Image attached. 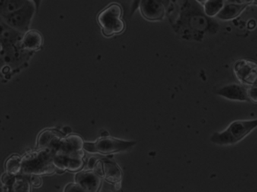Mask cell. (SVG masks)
<instances>
[{"instance_id": "1", "label": "cell", "mask_w": 257, "mask_h": 192, "mask_svg": "<svg viewBox=\"0 0 257 192\" xmlns=\"http://www.w3.org/2000/svg\"><path fill=\"white\" fill-rule=\"evenodd\" d=\"M21 174L25 175H52L57 173L53 154L49 149H31L21 158Z\"/></svg>"}, {"instance_id": "2", "label": "cell", "mask_w": 257, "mask_h": 192, "mask_svg": "<svg viewBox=\"0 0 257 192\" xmlns=\"http://www.w3.org/2000/svg\"><path fill=\"white\" fill-rule=\"evenodd\" d=\"M257 128V119L235 121L226 130L214 133L210 141L220 145H234L246 137Z\"/></svg>"}, {"instance_id": "3", "label": "cell", "mask_w": 257, "mask_h": 192, "mask_svg": "<svg viewBox=\"0 0 257 192\" xmlns=\"http://www.w3.org/2000/svg\"><path fill=\"white\" fill-rule=\"evenodd\" d=\"M34 52L23 49L22 42L18 43H1L2 66H8L11 73H16L27 66Z\"/></svg>"}, {"instance_id": "4", "label": "cell", "mask_w": 257, "mask_h": 192, "mask_svg": "<svg viewBox=\"0 0 257 192\" xmlns=\"http://www.w3.org/2000/svg\"><path fill=\"white\" fill-rule=\"evenodd\" d=\"M122 6L118 3H112L100 11L97 16V22L101 27L102 33L106 37L123 33L125 24L122 19Z\"/></svg>"}, {"instance_id": "5", "label": "cell", "mask_w": 257, "mask_h": 192, "mask_svg": "<svg viewBox=\"0 0 257 192\" xmlns=\"http://www.w3.org/2000/svg\"><path fill=\"white\" fill-rule=\"evenodd\" d=\"M135 141L122 140L112 136H102L93 142H85V150L90 153L103 155L119 153L130 150L135 145Z\"/></svg>"}, {"instance_id": "6", "label": "cell", "mask_w": 257, "mask_h": 192, "mask_svg": "<svg viewBox=\"0 0 257 192\" xmlns=\"http://www.w3.org/2000/svg\"><path fill=\"white\" fill-rule=\"evenodd\" d=\"M36 12H37L36 5L33 1L30 0L20 9L10 13L7 15L2 16L1 20L20 33H25L30 30L32 20Z\"/></svg>"}, {"instance_id": "7", "label": "cell", "mask_w": 257, "mask_h": 192, "mask_svg": "<svg viewBox=\"0 0 257 192\" xmlns=\"http://www.w3.org/2000/svg\"><path fill=\"white\" fill-rule=\"evenodd\" d=\"M53 161L58 174H62L66 170L77 172L84 167L85 150L67 155H55L53 156Z\"/></svg>"}, {"instance_id": "8", "label": "cell", "mask_w": 257, "mask_h": 192, "mask_svg": "<svg viewBox=\"0 0 257 192\" xmlns=\"http://www.w3.org/2000/svg\"><path fill=\"white\" fill-rule=\"evenodd\" d=\"M169 0H140L139 8L144 18L151 21L163 20Z\"/></svg>"}, {"instance_id": "9", "label": "cell", "mask_w": 257, "mask_h": 192, "mask_svg": "<svg viewBox=\"0 0 257 192\" xmlns=\"http://www.w3.org/2000/svg\"><path fill=\"white\" fill-rule=\"evenodd\" d=\"M234 73L239 81L245 85H257V64L248 60L237 61Z\"/></svg>"}, {"instance_id": "10", "label": "cell", "mask_w": 257, "mask_h": 192, "mask_svg": "<svg viewBox=\"0 0 257 192\" xmlns=\"http://www.w3.org/2000/svg\"><path fill=\"white\" fill-rule=\"evenodd\" d=\"M65 136L67 135L64 134L62 130L59 129H56V128L46 129L39 133L36 148L49 149L54 155L58 144Z\"/></svg>"}, {"instance_id": "11", "label": "cell", "mask_w": 257, "mask_h": 192, "mask_svg": "<svg viewBox=\"0 0 257 192\" xmlns=\"http://www.w3.org/2000/svg\"><path fill=\"white\" fill-rule=\"evenodd\" d=\"M84 145L85 141L82 136H80V135L70 133L61 139L57 147L54 155H67L74 153V152L85 150Z\"/></svg>"}, {"instance_id": "12", "label": "cell", "mask_w": 257, "mask_h": 192, "mask_svg": "<svg viewBox=\"0 0 257 192\" xmlns=\"http://www.w3.org/2000/svg\"><path fill=\"white\" fill-rule=\"evenodd\" d=\"M102 177L93 170H83L75 176V183H78L85 192H98L102 184Z\"/></svg>"}, {"instance_id": "13", "label": "cell", "mask_w": 257, "mask_h": 192, "mask_svg": "<svg viewBox=\"0 0 257 192\" xmlns=\"http://www.w3.org/2000/svg\"><path fill=\"white\" fill-rule=\"evenodd\" d=\"M217 94L225 98L237 101H248V88L244 85L233 84L220 88Z\"/></svg>"}, {"instance_id": "14", "label": "cell", "mask_w": 257, "mask_h": 192, "mask_svg": "<svg viewBox=\"0 0 257 192\" xmlns=\"http://www.w3.org/2000/svg\"><path fill=\"white\" fill-rule=\"evenodd\" d=\"M43 36L38 30H29L23 35L22 46L26 50L35 52L42 49Z\"/></svg>"}, {"instance_id": "15", "label": "cell", "mask_w": 257, "mask_h": 192, "mask_svg": "<svg viewBox=\"0 0 257 192\" xmlns=\"http://www.w3.org/2000/svg\"><path fill=\"white\" fill-rule=\"evenodd\" d=\"M103 172H104L103 179L113 184L117 182L122 181V170L116 163L111 160L105 159L103 161Z\"/></svg>"}, {"instance_id": "16", "label": "cell", "mask_w": 257, "mask_h": 192, "mask_svg": "<svg viewBox=\"0 0 257 192\" xmlns=\"http://www.w3.org/2000/svg\"><path fill=\"white\" fill-rule=\"evenodd\" d=\"M246 5H239V4L227 3L223 7V9L220 11L217 17L220 20H231L237 17L245 8Z\"/></svg>"}, {"instance_id": "17", "label": "cell", "mask_w": 257, "mask_h": 192, "mask_svg": "<svg viewBox=\"0 0 257 192\" xmlns=\"http://www.w3.org/2000/svg\"><path fill=\"white\" fill-rule=\"evenodd\" d=\"M30 0H0V15H7L24 6Z\"/></svg>"}, {"instance_id": "18", "label": "cell", "mask_w": 257, "mask_h": 192, "mask_svg": "<svg viewBox=\"0 0 257 192\" xmlns=\"http://www.w3.org/2000/svg\"><path fill=\"white\" fill-rule=\"evenodd\" d=\"M5 172L11 175L17 176L21 174L22 161L19 155H13L8 158L5 164Z\"/></svg>"}, {"instance_id": "19", "label": "cell", "mask_w": 257, "mask_h": 192, "mask_svg": "<svg viewBox=\"0 0 257 192\" xmlns=\"http://www.w3.org/2000/svg\"><path fill=\"white\" fill-rule=\"evenodd\" d=\"M226 3V0H207L204 5V12L209 17L217 16Z\"/></svg>"}, {"instance_id": "20", "label": "cell", "mask_w": 257, "mask_h": 192, "mask_svg": "<svg viewBox=\"0 0 257 192\" xmlns=\"http://www.w3.org/2000/svg\"><path fill=\"white\" fill-rule=\"evenodd\" d=\"M31 187L28 175L20 174L16 176L15 183L11 188V192H31Z\"/></svg>"}, {"instance_id": "21", "label": "cell", "mask_w": 257, "mask_h": 192, "mask_svg": "<svg viewBox=\"0 0 257 192\" xmlns=\"http://www.w3.org/2000/svg\"><path fill=\"white\" fill-rule=\"evenodd\" d=\"M16 176L11 175L8 173L5 172L2 177V188H5L4 192H11V188L15 183Z\"/></svg>"}, {"instance_id": "22", "label": "cell", "mask_w": 257, "mask_h": 192, "mask_svg": "<svg viewBox=\"0 0 257 192\" xmlns=\"http://www.w3.org/2000/svg\"><path fill=\"white\" fill-rule=\"evenodd\" d=\"M248 95L251 102L257 103V85H253L248 88Z\"/></svg>"}, {"instance_id": "23", "label": "cell", "mask_w": 257, "mask_h": 192, "mask_svg": "<svg viewBox=\"0 0 257 192\" xmlns=\"http://www.w3.org/2000/svg\"><path fill=\"white\" fill-rule=\"evenodd\" d=\"M29 180H30V183H31L32 187L39 188L41 187L42 184V180L39 175H28Z\"/></svg>"}, {"instance_id": "24", "label": "cell", "mask_w": 257, "mask_h": 192, "mask_svg": "<svg viewBox=\"0 0 257 192\" xmlns=\"http://www.w3.org/2000/svg\"><path fill=\"white\" fill-rule=\"evenodd\" d=\"M64 192H85L84 189L78 183H69L66 186Z\"/></svg>"}, {"instance_id": "25", "label": "cell", "mask_w": 257, "mask_h": 192, "mask_svg": "<svg viewBox=\"0 0 257 192\" xmlns=\"http://www.w3.org/2000/svg\"><path fill=\"white\" fill-rule=\"evenodd\" d=\"M93 171H94L97 175L103 178V177H104V172H103V161H97V164H96L95 167L93 168Z\"/></svg>"}, {"instance_id": "26", "label": "cell", "mask_w": 257, "mask_h": 192, "mask_svg": "<svg viewBox=\"0 0 257 192\" xmlns=\"http://www.w3.org/2000/svg\"><path fill=\"white\" fill-rule=\"evenodd\" d=\"M97 161H98V160L94 158V157L89 158L87 164H86V170H93V168L97 164Z\"/></svg>"}, {"instance_id": "27", "label": "cell", "mask_w": 257, "mask_h": 192, "mask_svg": "<svg viewBox=\"0 0 257 192\" xmlns=\"http://www.w3.org/2000/svg\"><path fill=\"white\" fill-rule=\"evenodd\" d=\"M227 3L239 4V5H246L245 0H226Z\"/></svg>"}, {"instance_id": "28", "label": "cell", "mask_w": 257, "mask_h": 192, "mask_svg": "<svg viewBox=\"0 0 257 192\" xmlns=\"http://www.w3.org/2000/svg\"><path fill=\"white\" fill-rule=\"evenodd\" d=\"M63 133L66 135L70 134V133H72V130H71V128L70 127H64V128H62Z\"/></svg>"}, {"instance_id": "29", "label": "cell", "mask_w": 257, "mask_h": 192, "mask_svg": "<svg viewBox=\"0 0 257 192\" xmlns=\"http://www.w3.org/2000/svg\"><path fill=\"white\" fill-rule=\"evenodd\" d=\"M256 25H257V24H256L255 20H251V21H249V23H248V28L251 29V30H253V29L255 28Z\"/></svg>"}, {"instance_id": "30", "label": "cell", "mask_w": 257, "mask_h": 192, "mask_svg": "<svg viewBox=\"0 0 257 192\" xmlns=\"http://www.w3.org/2000/svg\"><path fill=\"white\" fill-rule=\"evenodd\" d=\"M114 187H115V190H120V189H122V181L117 182V183H114Z\"/></svg>"}, {"instance_id": "31", "label": "cell", "mask_w": 257, "mask_h": 192, "mask_svg": "<svg viewBox=\"0 0 257 192\" xmlns=\"http://www.w3.org/2000/svg\"><path fill=\"white\" fill-rule=\"evenodd\" d=\"M34 2L35 5H36V8H37V11L39 10V7H40L41 3H42V0H31Z\"/></svg>"}, {"instance_id": "32", "label": "cell", "mask_w": 257, "mask_h": 192, "mask_svg": "<svg viewBox=\"0 0 257 192\" xmlns=\"http://www.w3.org/2000/svg\"><path fill=\"white\" fill-rule=\"evenodd\" d=\"M245 4L248 5V4L254 3V0H245Z\"/></svg>"}, {"instance_id": "33", "label": "cell", "mask_w": 257, "mask_h": 192, "mask_svg": "<svg viewBox=\"0 0 257 192\" xmlns=\"http://www.w3.org/2000/svg\"><path fill=\"white\" fill-rule=\"evenodd\" d=\"M200 2H207V0H198Z\"/></svg>"}, {"instance_id": "34", "label": "cell", "mask_w": 257, "mask_h": 192, "mask_svg": "<svg viewBox=\"0 0 257 192\" xmlns=\"http://www.w3.org/2000/svg\"><path fill=\"white\" fill-rule=\"evenodd\" d=\"M254 4H256V5H257V0H254Z\"/></svg>"}]
</instances>
